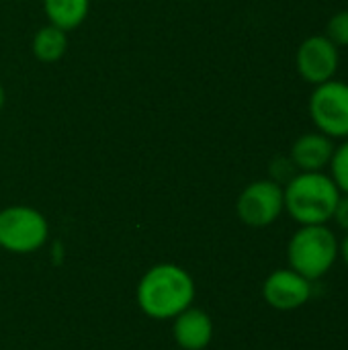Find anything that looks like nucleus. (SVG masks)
<instances>
[{
  "label": "nucleus",
  "mask_w": 348,
  "mask_h": 350,
  "mask_svg": "<svg viewBox=\"0 0 348 350\" xmlns=\"http://www.w3.org/2000/svg\"><path fill=\"white\" fill-rule=\"evenodd\" d=\"M195 283L191 275L176 265L152 267L137 285V304L154 320H174L191 308Z\"/></svg>",
  "instance_id": "1"
},
{
  "label": "nucleus",
  "mask_w": 348,
  "mask_h": 350,
  "mask_svg": "<svg viewBox=\"0 0 348 350\" xmlns=\"http://www.w3.org/2000/svg\"><path fill=\"white\" fill-rule=\"evenodd\" d=\"M47 234V219L33 207L12 205L0 211V248L8 252H35L45 244Z\"/></svg>",
  "instance_id": "4"
},
{
  "label": "nucleus",
  "mask_w": 348,
  "mask_h": 350,
  "mask_svg": "<svg viewBox=\"0 0 348 350\" xmlns=\"http://www.w3.org/2000/svg\"><path fill=\"white\" fill-rule=\"evenodd\" d=\"M310 115L318 131L332 139H348V84L328 80L310 96Z\"/></svg>",
  "instance_id": "5"
},
{
  "label": "nucleus",
  "mask_w": 348,
  "mask_h": 350,
  "mask_svg": "<svg viewBox=\"0 0 348 350\" xmlns=\"http://www.w3.org/2000/svg\"><path fill=\"white\" fill-rule=\"evenodd\" d=\"M326 37L336 47H348V10L336 12L326 27Z\"/></svg>",
  "instance_id": "14"
},
{
  "label": "nucleus",
  "mask_w": 348,
  "mask_h": 350,
  "mask_svg": "<svg viewBox=\"0 0 348 350\" xmlns=\"http://www.w3.org/2000/svg\"><path fill=\"white\" fill-rule=\"evenodd\" d=\"M330 221H334L343 232L348 234V195H340V199H338V203L334 207V213H332V219Z\"/></svg>",
  "instance_id": "15"
},
{
  "label": "nucleus",
  "mask_w": 348,
  "mask_h": 350,
  "mask_svg": "<svg viewBox=\"0 0 348 350\" xmlns=\"http://www.w3.org/2000/svg\"><path fill=\"white\" fill-rule=\"evenodd\" d=\"M66 49H68V35L59 27L45 25L33 37V55L39 62L45 64L57 62L59 57H64Z\"/></svg>",
  "instance_id": "12"
},
{
  "label": "nucleus",
  "mask_w": 348,
  "mask_h": 350,
  "mask_svg": "<svg viewBox=\"0 0 348 350\" xmlns=\"http://www.w3.org/2000/svg\"><path fill=\"white\" fill-rule=\"evenodd\" d=\"M314 293L312 281L295 273L293 269H277L273 271L265 285L263 297L265 301L279 312H293L310 304Z\"/></svg>",
  "instance_id": "8"
},
{
  "label": "nucleus",
  "mask_w": 348,
  "mask_h": 350,
  "mask_svg": "<svg viewBox=\"0 0 348 350\" xmlns=\"http://www.w3.org/2000/svg\"><path fill=\"white\" fill-rule=\"evenodd\" d=\"M4 98H6V92H4V88H2V84H0V109L4 107Z\"/></svg>",
  "instance_id": "17"
},
{
  "label": "nucleus",
  "mask_w": 348,
  "mask_h": 350,
  "mask_svg": "<svg viewBox=\"0 0 348 350\" xmlns=\"http://www.w3.org/2000/svg\"><path fill=\"white\" fill-rule=\"evenodd\" d=\"M328 168H330V178L334 180L338 191L343 195H348V139L338 148H334Z\"/></svg>",
  "instance_id": "13"
},
{
  "label": "nucleus",
  "mask_w": 348,
  "mask_h": 350,
  "mask_svg": "<svg viewBox=\"0 0 348 350\" xmlns=\"http://www.w3.org/2000/svg\"><path fill=\"white\" fill-rule=\"evenodd\" d=\"M340 64L338 47L326 35H312L297 47L295 66L299 76L318 86L328 80H334L336 70Z\"/></svg>",
  "instance_id": "7"
},
{
  "label": "nucleus",
  "mask_w": 348,
  "mask_h": 350,
  "mask_svg": "<svg viewBox=\"0 0 348 350\" xmlns=\"http://www.w3.org/2000/svg\"><path fill=\"white\" fill-rule=\"evenodd\" d=\"M340 195L326 172H297L283 187L285 211L299 226L328 224Z\"/></svg>",
  "instance_id": "2"
},
{
  "label": "nucleus",
  "mask_w": 348,
  "mask_h": 350,
  "mask_svg": "<svg viewBox=\"0 0 348 350\" xmlns=\"http://www.w3.org/2000/svg\"><path fill=\"white\" fill-rule=\"evenodd\" d=\"M340 258L345 260V265L348 267V234L343 238V242H340Z\"/></svg>",
  "instance_id": "16"
},
{
  "label": "nucleus",
  "mask_w": 348,
  "mask_h": 350,
  "mask_svg": "<svg viewBox=\"0 0 348 350\" xmlns=\"http://www.w3.org/2000/svg\"><path fill=\"white\" fill-rule=\"evenodd\" d=\"M340 256V242L328 224L299 226L287 244L289 269L312 283L326 277Z\"/></svg>",
  "instance_id": "3"
},
{
  "label": "nucleus",
  "mask_w": 348,
  "mask_h": 350,
  "mask_svg": "<svg viewBox=\"0 0 348 350\" xmlns=\"http://www.w3.org/2000/svg\"><path fill=\"white\" fill-rule=\"evenodd\" d=\"M174 340L185 350H203L213 338V322L203 310L189 308L174 318Z\"/></svg>",
  "instance_id": "10"
},
{
  "label": "nucleus",
  "mask_w": 348,
  "mask_h": 350,
  "mask_svg": "<svg viewBox=\"0 0 348 350\" xmlns=\"http://www.w3.org/2000/svg\"><path fill=\"white\" fill-rule=\"evenodd\" d=\"M238 217L250 228H267L285 211L283 187L273 178L250 183L238 197Z\"/></svg>",
  "instance_id": "6"
},
{
  "label": "nucleus",
  "mask_w": 348,
  "mask_h": 350,
  "mask_svg": "<svg viewBox=\"0 0 348 350\" xmlns=\"http://www.w3.org/2000/svg\"><path fill=\"white\" fill-rule=\"evenodd\" d=\"M88 8L90 0H43V10L49 25L59 27L66 33L84 23Z\"/></svg>",
  "instance_id": "11"
},
{
  "label": "nucleus",
  "mask_w": 348,
  "mask_h": 350,
  "mask_svg": "<svg viewBox=\"0 0 348 350\" xmlns=\"http://www.w3.org/2000/svg\"><path fill=\"white\" fill-rule=\"evenodd\" d=\"M334 148L336 146L332 144V137L324 135L322 131H312L295 139L289 158L299 172H324L332 160Z\"/></svg>",
  "instance_id": "9"
}]
</instances>
